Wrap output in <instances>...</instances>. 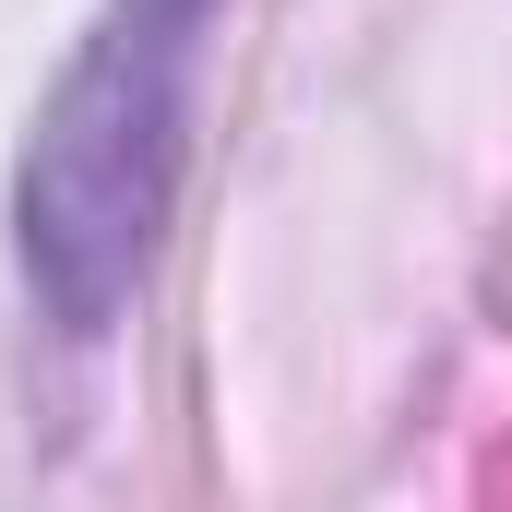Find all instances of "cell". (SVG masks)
Here are the masks:
<instances>
[{"instance_id":"1","label":"cell","mask_w":512,"mask_h":512,"mask_svg":"<svg viewBox=\"0 0 512 512\" xmlns=\"http://www.w3.org/2000/svg\"><path fill=\"white\" fill-rule=\"evenodd\" d=\"M215 12L227 0H96L60 84L36 96L24 167H12V251H24L36 310L72 346H96L131 310L143 262L167 239Z\"/></svg>"}]
</instances>
